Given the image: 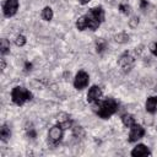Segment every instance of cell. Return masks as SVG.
<instances>
[{
	"label": "cell",
	"instance_id": "obj_1",
	"mask_svg": "<svg viewBox=\"0 0 157 157\" xmlns=\"http://www.w3.org/2000/svg\"><path fill=\"white\" fill-rule=\"evenodd\" d=\"M118 110V103L114 98H107L104 99L102 103L98 104V109H97V114L102 118V119H108L110 118L115 112Z\"/></svg>",
	"mask_w": 157,
	"mask_h": 157
},
{
	"label": "cell",
	"instance_id": "obj_2",
	"mask_svg": "<svg viewBox=\"0 0 157 157\" xmlns=\"http://www.w3.org/2000/svg\"><path fill=\"white\" fill-rule=\"evenodd\" d=\"M33 97L32 92L22 86H16L11 91V99L16 105H23L26 102L31 101Z\"/></svg>",
	"mask_w": 157,
	"mask_h": 157
},
{
	"label": "cell",
	"instance_id": "obj_3",
	"mask_svg": "<svg viewBox=\"0 0 157 157\" xmlns=\"http://www.w3.org/2000/svg\"><path fill=\"white\" fill-rule=\"evenodd\" d=\"M63 135H64V129L60 126V125H54L49 129V132H48V142L49 145L52 146H56L60 144L61 139H63Z\"/></svg>",
	"mask_w": 157,
	"mask_h": 157
},
{
	"label": "cell",
	"instance_id": "obj_4",
	"mask_svg": "<svg viewBox=\"0 0 157 157\" xmlns=\"http://www.w3.org/2000/svg\"><path fill=\"white\" fill-rule=\"evenodd\" d=\"M90 82V76L85 70H80L74 78V87L76 90H83Z\"/></svg>",
	"mask_w": 157,
	"mask_h": 157
},
{
	"label": "cell",
	"instance_id": "obj_5",
	"mask_svg": "<svg viewBox=\"0 0 157 157\" xmlns=\"http://www.w3.org/2000/svg\"><path fill=\"white\" fill-rule=\"evenodd\" d=\"M18 0H5V2L2 4V12L5 17H12L16 15L17 10H18Z\"/></svg>",
	"mask_w": 157,
	"mask_h": 157
},
{
	"label": "cell",
	"instance_id": "obj_6",
	"mask_svg": "<svg viewBox=\"0 0 157 157\" xmlns=\"http://www.w3.org/2000/svg\"><path fill=\"white\" fill-rule=\"evenodd\" d=\"M118 64L123 69L124 72H129L132 69V66H134V58L126 52V53L120 55V58L118 60Z\"/></svg>",
	"mask_w": 157,
	"mask_h": 157
},
{
	"label": "cell",
	"instance_id": "obj_7",
	"mask_svg": "<svg viewBox=\"0 0 157 157\" xmlns=\"http://www.w3.org/2000/svg\"><path fill=\"white\" fill-rule=\"evenodd\" d=\"M145 135V129L140 125V124H134L130 128V132H129V142H135L137 140H140L142 136Z\"/></svg>",
	"mask_w": 157,
	"mask_h": 157
},
{
	"label": "cell",
	"instance_id": "obj_8",
	"mask_svg": "<svg viewBox=\"0 0 157 157\" xmlns=\"http://www.w3.org/2000/svg\"><path fill=\"white\" fill-rule=\"evenodd\" d=\"M102 97V88L99 86H92L87 92V102L88 103H98Z\"/></svg>",
	"mask_w": 157,
	"mask_h": 157
},
{
	"label": "cell",
	"instance_id": "obj_9",
	"mask_svg": "<svg viewBox=\"0 0 157 157\" xmlns=\"http://www.w3.org/2000/svg\"><path fill=\"white\" fill-rule=\"evenodd\" d=\"M87 15H88L92 20H94V21H97V22H99V23H102V22L104 21V17H105V13H104V10H103L102 6L92 7V9L87 12Z\"/></svg>",
	"mask_w": 157,
	"mask_h": 157
},
{
	"label": "cell",
	"instance_id": "obj_10",
	"mask_svg": "<svg viewBox=\"0 0 157 157\" xmlns=\"http://www.w3.org/2000/svg\"><path fill=\"white\" fill-rule=\"evenodd\" d=\"M150 155H151V152H150L148 147L146 145H144V144L136 145L131 151V156L132 157H145V156H150Z\"/></svg>",
	"mask_w": 157,
	"mask_h": 157
},
{
	"label": "cell",
	"instance_id": "obj_11",
	"mask_svg": "<svg viewBox=\"0 0 157 157\" xmlns=\"http://www.w3.org/2000/svg\"><path fill=\"white\" fill-rule=\"evenodd\" d=\"M58 125H60L64 130L71 128L72 126V120H71L70 115L69 114H65V113L59 114V117H58Z\"/></svg>",
	"mask_w": 157,
	"mask_h": 157
},
{
	"label": "cell",
	"instance_id": "obj_12",
	"mask_svg": "<svg viewBox=\"0 0 157 157\" xmlns=\"http://www.w3.org/2000/svg\"><path fill=\"white\" fill-rule=\"evenodd\" d=\"M146 112L153 114L157 112V96H151L146 99V104H145Z\"/></svg>",
	"mask_w": 157,
	"mask_h": 157
},
{
	"label": "cell",
	"instance_id": "obj_13",
	"mask_svg": "<svg viewBox=\"0 0 157 157\" xmlns=\"http://www.w3.org/2000/svg\"><path fill=\"white\" fill-rule=\"evenodd\" d=\"M0 137H1V141H4V142H6V141L11 137V130H10V128H9L7 125H5V124L0 128Z\"/></svg>",
	"mask_w": 157,
	"mask_h": 157
},
{
	"label": "cell",
	"instance_id": "obj_14",
	"mask_svg": "<svg viewBox=\"0 0 157 157\" xmlns=\"http://www.w3.org/2000/svg\"><path fill=\"white\" fill-rule=\"evenodd\" d=\"M121 121H123V124L126 126V128H131L136 121H135V118H134V115H131V114H124V115H121Z\"/></svg>",
	"mask_w": 157,
	"mask_h": 157
},
{
	"label": "cell",
	"instance_id": "obj_15",
	"mask_svg": "<svg viewBox=\"0 0 157 157\" xmlns=\"http://www.w3.org/2000/svg\"><path fill=\"white\" fill-rule=\"evenodd\" d=\"M76 28L78 31L87 29V16L86 15H83V16H81V17L77 18V21H76Z\"/></svg>",
	"mask_w": 157,
	"mask_h": 157
},
{
	"label": "cell",
	"instance_id": "obj_16",
	"mask_svg": "<svg viewBox=\"0 0 157 157\" xmlns=\"http://www.w3.org/2000/svg\"><path fill=\"white\" fill-rule=\"evenodd\" d=\"M0 53L1 55H6L7 53H10V42L5 38L0 39Z\"/></svg>",
	"mask_w": 157,
	"mask_h": 157
},
{
	"label": "cell",
	"instance_id": "obj_17",
	"mask_svg": "<svg viewBox=\"0 0 157 157\" xmlns=\"http://www.w3.org/2000/svg\"><path fill=\"white\" fill-rule=\"evenodd\" d=\"M42 18L44 21H50L53 18V10L52 7L49 6H45L43 10H42Z\"/></svg>",
	"mask_w": 157,
	"mask_h": 157
},
{
	"label": "cell",
	"instance_id": "obj_18",
	"mask_svg": "<svg viewBox=\"0 0 157 157\" xmlns=\"http://www.w3.org/2000/svg\"><path fill=\"white\" fill-rule=\"evenodd\" d=\"M107 48H108V44H107L105 40H103V39H98L97 40V43H96V52L98 54H102Z\"/></svg>",
	"mask_w": 157,
	"mask_h": 157
},
{
	"label": "cell",
	"instance_id": "obj_19",
	"mask_svg": "<svg viewBox=\"0 0 157 157\" xmlns=\"http://www.w3.org/2000/svg\"><path fill=\"white\" fill-rule=\"evenodd\" d=\"M114 39H115V42H118V43H126V42L129 40V34L125 33V32H121V33H118V34L114 37Z\"/></svg>",
	"mask_w": 157,
	"mask_h": 157
},
{
	"label": "cell",
	"instance_id": "obj_20",
	"mask_svg": "<svg viewBox=\"0 0 157 157\" xmlns=\"http://www.w3.org/2000/svg\"><path fill=\"white\" fill-rule=\"evenodd\" d=\"M72 134L76 136V137H82L85 135V131H83V128L80 126V125H76L72 128Z\"/></svg>",
	"mask_w": 157,
	"mask_h": 157
},
{
	"label": "cell",
	"instance_id": "obj_21",
	"mask_svg": "<svg viewBox=\"0 0 157 157\" xmlns=\"http://www.w3.org/2000/svg\"><path fill=\"white\" fill-rule=\"evenodd\" d=\"M119 10H120V12L124 13V15H129V13L131 12V7H130V5H128L126 2H121V4L119 5Z\"/></svg>",
	"mask_w": 157,
	"mask_h": 157
},
{
	"label": "cell",
	"instance_id": "obj_22",
	"mask_svg": "<svg viewBox=\"0 0 157 157\" xmlns=\"http://www.w3.org/2000/svg\"><path fill=\"white\" fill-rule=\"evenodd\" d=\"M26 42H27V39H26V37L23 34H18L16 37V39H15V43H16L17 47H23L26 44Z\"/></svg>",
	"mask_w": 157,
	"mask_h": 157
},
{
	"label": "cell",
	"instance_id": "obj_23",
	"mask_svg": "<svg viewBox=\"0 0 157 157\" xmlns=\"http://www.w3.org/2000/svg\"><path fill=\"white\" fill-rule=\"evenodd\" d=\"M27 136H28V137H31V139H36V136H37V132H36V130H34L33 128H29V129H27Z\"/></svg>",
	"mask_w": 157,
	"mask_h": 157
},
{
	"label": "cell",
	"instance_id": "obj_24",
	"mask_svg": "<svg viewBox=\"0 0 157 157\" xmlns=\"http://www.w3.org/2000/svg\"><path fill=\"white\" fill-rule=\"evenodd\" d=\"M129 25H130V27L135 28V27L139 25V18H137V17H132V18L129 21Z\"/></svg>",
	"mask_w": 157,
	"mask_h": 157
},
{
	"label": "cell",
	"instance_id": "obj_25",
	"mask_svg": "<svg viewBox=\"0 0 157 157\" xmlns=\"http://www.w3.org/2000/svg\"><path fill=\"white\" fill-rule=\"evenodd\" d=\"M150 50H151V53H152L153 55L157 56V42H155V43H152V44L150 45Z\"/></svg>",
	"mask_w": 157,
	"mask_h": 157
},
{
	"label": "cell",
	"instance_id": "obj_26",
	"mask_svg": "<svg viewBox=\"0 0 157 157\" xmlns=\"http://www.w3.org/2000/svg\"><path fill=\"white\" fill-rule=\"evenodd\" d=\"M31 70H32V64L26 61L25 63V71H31Z\"/></svg>",
	"mask_w": 157,
	"mask_h": 157
},
{
	"label": "cell",
	"instance_id": "obj_27",
	"mask_svg": "<svg viewBox=\"0 0 157 157\" xmlns=\"http://www.w3.org/2000/svg\"><path fill=\"white\" fill-rule=\"evenodd\" d=\"M147 5H148L147 0H140V7H141V9H146Z\"/></svg>",
	"mask_w": 157,
	"mask_h": 157
},
{
	"label": "cell",
	"instance_id": "obj_28",
	"mask_svg": "<svg viewBox=\"0 0 157 157\" xmlns=\"http://www.w3.org/2000/svg\"><path fill=\"white\" fill-rule=\"evenodd\" d=\"M5 66H6V63H5V59H1V70H2V71L5 70Z\"/></svg>",
	"mask_w": 157,
	"mask_h": 157
},
{
	"label": "cell",
	"instance_id": "obj_29",
	"mask_svg": "<svg viewBox=\"0 0 157 157\" xmlns=\"http://www.w3.org/2000/svg\"><path fill=\"white\" fill-rule=\"evenodd\" d=\"M77 1H78L81 5H86V4H88L91 0H77Z\"/></svg>",
	"mask_w": 157,
	"mask_h": 157
}]
</instances>
